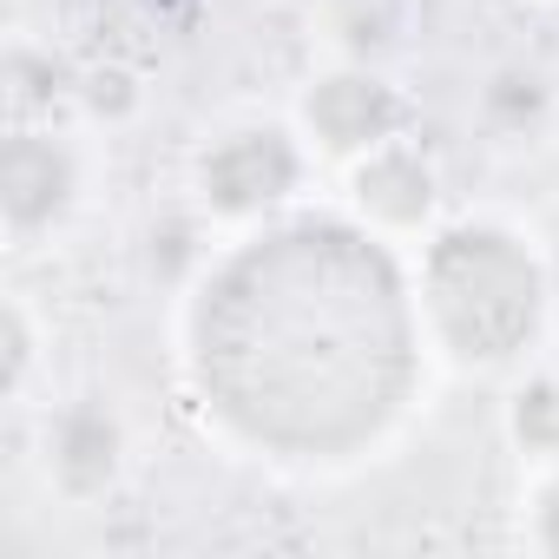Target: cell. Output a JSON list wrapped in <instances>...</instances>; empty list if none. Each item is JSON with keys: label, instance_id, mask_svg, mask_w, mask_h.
Returning a JSON list of instances; mask_svg holds the SVG:
<instances>
[{"label": "cell", "instance_id": "cell-12", "mask_svg": "<svg viewBox=\"0 0 559 559\" xmlns=\"http://www.w3.org/2000/svg\"><path fill=\"white\" fill-rule=\"evenodd\" d=\"M0 349H8V395H27L34 362H40V336H34V317H27L21 297L8 304V317H0Z\"/></svg>", "mask_w": 559, "mask_h": 559}, {"label": "cell", "instance_id": "cell-13", "mask_svg": "<svg viewBox=\"0 0 559 559\" xmlns=\"http://www.w3.org/2000/svg\"><path fill=\"white\" fill-rule=\"evenodd\" d=\"M533 546L539 552H559V467L546 474V487L533 500Z\"/></svg>", "mask_w": 559, "mask_h": 559}, {"label": "cell", "instance_id": "cell-10", "mask_svg": "<svg viewBox=\"0 0 559 559\" xmlns=\"http://www.w3.org/2000/svg\"><path fill=\"white\" fill-rule=\"evenodd\" d=\"M507 435L526 461H546L559 467V369L546 376H526L507 402Z\"/></svg>", "mask_w": 559, "mask_h": 559}, {"label": "cell", "instance_id": "cell-2", "mask_svg": "<svg viewBox=\"0 0 559 559\" xmlns=\"http://www.w3.org/2000/svg\"><path fill=\"white\" fill-rule=\"evenodd\" d=\"M415 297H421L428 343L441 356H454L461 369H507L546 330L552 270L507 224L461 217L421 243Z\"/></svg>", "mask_w": 559, "mask_h": 559}, {"label": "cell", "instance_id": "cell-9", "mask_svg": "<svg viewBox=\"0 0 559 559\" xmlns=\"http://www.w3.org/2000/svg\"><path fill=\"white\" fill-rule=\"evenodd\" d=\"M145 263H152L158 284L191 290L198 276L211 270V217H204V211H165V217L145 230Z\"/></svg>", "mask_w": 559, "mask_h": 559}, {"label": "cell", "instance_id": "cell-11", "mask_svg": "<svg viewBox=\"0 0 559 559\" xmlns=\"http://www.w3.org/2000/svg\"><path fill=\"white\" fill-rule=\"evenodd\" d=\"M80 106H86L93 119L119 126V119H132V112H139V80H132L126 67H99V73H86V80H80Z\"/></svg>", "mask_w": 559, "mask_h": 559}, {"label": "cell", "instance_id": "cell-14", "mask_svg": "<svg viewBox=\"0 0 559 559\" xmlns=\"http://www.w3.org/2000/svg\"><path fill=\"white\" fill-rule=\"evenodd\" d=\"M546 8H559V0H546Z\"/></svg>", "mask_w": 559, "mask_h": 559}, {"label": "cell", "instance_id": "cell-7", "mask_svg": "<svg viewBox=\"0 0 559 559\" xmlns=\"http://www.w3.org/2000/svg\"><path fill=\"white\" fill-rule=\"evenodd\" d=\"M349 204L369 230H382L389 243L395 237H415L435 224V204H441V178L435 165L421 158V145L395 139V145H376L369 158L349 165Z\"/></svg>", "mask_w": 559, "mask_h": 559}, {"label": "cell", "instance_id": "cell-5", "mask_svg": "<svg viewBox=\"0 0 559 559\" xmlns=\"http://www.w3.org/2000/svg\"><path fill=\"white\" fill-rule=\"evenodd\" d=\"M297 119H304V139H310L323 158L356 165V158H369L376 145H395V139H402L408 99L395 93L389 73H376L369 60H349V67L310 80Z\"/></svg>", "mask_w": 559, "mask_h": 559}, {"label": "cell", "instance_id": "cell-3", "mask_svg": "<svg viewBox=\"0 0 559 559\" xmlns=\"http://www.w3.org/2000/svg\"><path fill=\"white\" fill-rule=\"evenodd\" d=\"M310 178V139L290 126H230L211 139L191 165L198 211L217 224H270L276 211H290Z\"/></svg>", "mask_w": 559, "mask_h": 559}, {"label": "cell", "instance_id": "cell-15", "mask_svg": "<svg viewBox=\"0 0 559 559\" xmlns=\"http://www.w3.org/2000/svg\"><path fill=\"white\" fill-rule=\"evenodd\" d=\"M552 290H559V276H552Z\"/></svg>", "mask_w": 559, "mask_h": 559}, {"label": "cell", "instance_id": "cell-6", "mask_svg": "<svg viewBox=\"0 0 559 559\" xmlns=\"http://www.w3.org/2000/svg\"><path fill=\"white\" fill-rule=\"evenodd\" d=\"M126 454H132V435L106 395H73V402L47 408V421H40V474L73 507L106 500L126 474Z\"/></svg>", "mask_w": 559, "mask_h": 559}, {"label": "cell", "instance_id": "cell-8", "mask_svg": "<svg viewBox=\"0 0 559 559\" xmlns=\"http://www.w3.org/2000/svg\"><path fill=\"white\" fill-rule=\"evenodd\" d=\"M559 119V80L513 60V67H493L487 86H480V126L507 145H533L546 126Z\"/></svg>", "mask_w": 559, "mask_h": 559}, {"label": "cell", "instance_id": "cell-1", "mask_svg": "<svg viewBox=\"0 0 559 559\" xmlns=\"http://www.w3.org/2000/svg\"><path fill=\"white\" fill-rule=\"evenodd\" d=\"M428 343L415 276L382 230L336 217L263 224L191 284V389L270 461H349L415 395Z\"/></svg>", "mask_w": 559, "mask_h": 559}, {"label": "cell", "instance_id": "cell-4", "mask_svg": "<svg viewBox=\"0 0 559 559\" xmlns=\"http://www.w3.org/2000/svg\"><path fill=\"white\" fill-rule=\"evenodd\" d=\"M86 198V158L53 126H21L0 152V224L14 243L60 230Z\"/></svg>", "mask_w": 559, "mask_h": 559}]
</instances>
